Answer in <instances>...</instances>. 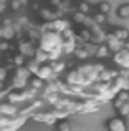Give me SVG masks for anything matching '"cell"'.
I'll list each match as a JSON object with an SVG mask.
<instances>
[{
  "instance_id": "1",
  "label": "cell",
  "mask_w": 129,
  "mask_h": 131,
  "mask_svg": "<svg viewBox=\"0 0 129 131\" xmlns=\"http://www.w3.org/2000/svg\"><path fill=\"white\" fill-rule=\"evenodd\" d=\"M38 44H40V48H42V49L51 51V49H55V48H61L63 40H61V34L59 32H55V30H46V32H42Z\"/></svg>"
},
{
  "instance_id": "2",
  "label": "cell",
  "mask_w": 129,
  "mask_h": 131,
  "mask_svg": "<svg viewBox=\"0 0 129 131\" xmlns=\"http://www.w3.org/2000/svg\"><path fill=\"white\" fill-rule=\"evenodd\" d=\"M30 72L27 70V67H15V74H13V80H11V89H23L27 84H29V78H30Z\"/></svg>"
},
{
  "instance_id": "3",
  "label": "cell",
  "mask_w": 129,
  "mask_h": 131,
  "mask_svg": "<svg viewBox=\"0 0 129 131\" xmlns=\"http://www.w3.org/2000/svg\"><path fill=\"white\" fill-rule=\"evenodd\" d=\"M103 105L95 99H84V101H78L76 103V114H95L99 112Z\"/></svg>"
},
{
  "instance_id": "4",
  "label": "cell",
  "mask_w": 129,
  "mask_h": 131,
  "mask_svg": "<svg viewBox=\"0 0 129 131\" xmlns=\"http://www.w3.org/2000/svg\"><path fill=\"white\" fill-rule=\"evenodd\" d=\"M103 69H104V67L101 65V63H93V65L86 63V65H80L76 70L84 76V78H89L91 82H97V76H99V72L103 70Z\"/></svg>"
},
{
  "instance_id": "5",
  "label": "cell",
  "mask_w": 129,
  "mask_h": 131,
  "mask_svg": "<svg viewBox=\"0 0 129 131\" xmlns=\"http://www.w3.org/2000/svg\"><path fill=\"white\" fill-rule=\"evenodd\" d=\"M104 44H106V48H108L112 53L118 51V49H122V48H129L127 40H120V38H116L112 32H106V36H104Z\"/></svg>"
},
{
  "instance_id": "6",
  "label": "cell",
  "mask_w": 129,
  "mask_h": 131,
  "mask_svg": "<svg viewBox=\"0 0 129 131\" xmlns=\"http://www.w3.org/2000/svg\"><path fill=\"white\" fill-rule=\"evenodd\" d=\"M34 76H38L42 82H50V80H55V78H59V76L55 74V72L51 70V67H50V63H42V65L38 67V70H36V74Z\"/></svg>"
},
{
  "instance_id": "7",
  "label": "cell",
  "mask_w": 129,
  "mask_h": 131,
  "mask_svg": "<svg viewBox=\"0 0 129 131\" xmlns=\"http://www.w3.org/2000/svg\"><path fill=\"white\" fill-rule=\"evenodd\" d=\"M17 112H19V105H13V103L6 101V99L0 101V114H2V116L13 118V116H17Z\"/></svg>"
},
{
  "instance_id": "8",
  "label": "cell",
  "mask_w": 129,
  "mask_h": 131,
  "mask_svg": "<svg viewBox=\"0 0 129 131\" xmlns=\"http://www.w3.org/2000/svg\"><path fill=\"white\" fill-rule=\"evenodd\" d=\"M29 118H32L34 122H42V124H48V125L57 124V120H55V116L51 114V110H48V112H36V110H34L32 114L29 116Z\"/></svg>"
},
{
  "instance_id": "9",
  "label": "cell",
  "mask_w": 129,
  "mask_h": 131,
  "mask_svg": "<svg viewBox=\"0 0 129 131\" xmlns=\"http://www.w3.org/2000/svg\"><path fill=\"white\" fill-rule=\"evenodd\" d=\"M114 63H116L120 69H127L129 67V49L122 48L118 51H114Z\"/></svg>"
},
{
  "instance_id": "10",
  "label": "cell",
  "mask_w": 129,
  "mask_h": 131,
  "mask_svg": "<svg viewBox=\"0 0 129 131\" xmlns=\"http://www.w3.org/2000/svg\"><path fill=\"white\" fill-rule=\"evenodd\" d=\"M106 127H108L110 131H125L127 124H125L123 118H110L108 122H106Z\"/></svg>"
},
{
  "instance_id": "11",
  "label": "cell",
  "mask_w": 129,
  "mask_h": 131,
  "mask_svg": "<svg viewBox=\"0 0 129 131\" xmlns=\"http://www.w3.org/2000/svg\"><path fill=\"white\" fill-rule=\"evenodd\" d=\"M34 49H36V48H34V44L29 42V40H21V42H19V53H21V55H25L27 59L34 55Z\"/></svg>"
},
{
  "instance_id": "12",
  "label": "cell",
  "mask_w": 129,
  "mask_h": 131,
  "mask_svg": "<svg viewBox=\"0 0 129 131\" xmlns=\"http://www.w3.org/2000/svg\"><path fill=\"white\" fill-rule=\"evenodd\" d=\"M0 38L2 40L15 38V27H13V23H4L2 27H0Z\"/></svg>"
},
{
  "instance_id": "13",
  "label": "cell",
  "mask_w": 129,
  "mask_h": 131,
  "mask_svg": "<svg viewBox=\"0 0 129 131\" xmlns=\"http://www.w3.org/2000/svg\"><path fill=\"white\" fill-rule=\"evenodd\" d=\"M25 30H27V40H29V42H32V44H36L38 40H40V36H42V30H40V27L30 25L29 29H25Z\"/></svg>"
},
{
  "instance_id": "14",
  "label": "cell",
  "mask_w": 129,
  "mask_h": 131,
  "mask_svg": "<svg viewBox=\"0 0 129 131\" xmlns=\"http://www.w3.org/2000/svg\"><path fill=\"white\" fill-rule=\"evenodd\" d=\"M65 82L68 85H82V74H80L78 70H70L68 74H66Z\"/></svg>"
},
{
  "instance_id": "15",
  "label": "cell",
  "mask_w": 129,
  "mask_h": 131,
  "mask_svg": "<svg viewBox=\"0 0 129 131\" xmlns=\"http://www.w3.org/2000/svg\"><path fill=\"white\" fill-rule=\"evenodd\" d=\"M93 55H95L97 59H106V57H110V49L106 48V44H104V42H101V44H97L95 53H93Z\"/></svg>"
},
{
  "instance_id": "16",
  "label": "cell",
  "mask_w": 129,
  "mask_h": 131,
  "mask_svg": "<svg viewBox=\"0 0 129 131\" xmlns=\"http://www.w3.org/2000/svg\"><path fill=\"white\" fill-rule=\"evenodd\" d=\"M50 67H51V70L55 72L57 76H59V74H63V72L66 70V63H65V61H61V59L50 61Z\"/></svg>"
},
{
  "instance_id": "17",
  "label": "cell",
  "mask_w": 129,
  "mask_h": 131,
  "mask_svg": "<svg viewBox=\"0 0 129 131\" xmlns=\"http://www.w3.org/2000/svg\"><path fill=\"white\" fill-rule=\"evenodd\" d=\"M40 17H42L44 21H53L55 17H59L57 15V12L55 10H51V8H40Z\"/></svg>"
},
{
  "instance_id": "18",
  "label": "cell",
  "mask_w": 129,
  "mask_h": 131,
  "mask_svg": "<svg viewBox=\"0 0 129 131\" xmlns=\"http://www.w3.org/2000/svg\"><path fill=\"white\" fill-rule=\"evenodd\" d=\"M72 55H76L80 61H86V59H89V57H91L89 53H87V49L84 48V44H78V46H76V49L72 51Z\"/></svg>"
},
{
  "instance_id": "19",
  "label": "cell",
  "mask_w": 129,
  "mask_h": 131,
  "mask_svg": "<svg viewBox=\"0 0 129 131\" xmlns=\"http://www.w3.org/2000/svg\"><path fill=\"white\" fill-rule=\"evenodd\" d=\"M34 59H36L40 65H42V63H50V57H48V51L46 49H42V48H36L34 49Z\"/></svg>"
},
{
  "instance_id": "20",
  "label": "cell",
  "mask_w": 129,
  "mask_h": 131,
  "mask_svg": "<svg viewBox=\"0 0 129 131\" xmlns=\"http://www.w3.org/2000/svg\"><path fill=\"white\" fill-rule=\"evenodd\" d=\"M76 42L82 44V42H91V30L87 29V27H84L82 30H80V34H76Z\"/></svg>"
},
{
  "instance_id": "21",
  "label": "cell",
  "mask_w": 129,
  "mask_h": 131,
  "mask_svg": "<svg viewBox=\"0 0 129 131\" xmlns=\"http://www.w3.org/2000/svg\"><path fill=\"white\" fill-rule=\"evenodd\" d=\"M51 114L55 116V120H57V122H59V120H66V118L70 116L66 110H63V108H55V106H51Z\"/></svg>"
},
{
  "instance_id": "22",
  "label": "cell",
  "mask_w": 129,
  "mask_h": 131,
  "mask_svg": "<svg viewBox=\"0 0 129 131\" xmlns=\"http://www.w3.org/2000/svg\"><path fill=\"white\" fill-rule=\"evenodd\" d=\"M118 17L120 19H123V21H127V17H129V4H122V6L118 8Z\"/></svg>"
},
{
  "instance_id": "23",
  "label": "cell",
  "mask_w": 129,
  "mask_h": 131,
  "mask_svg": "<svg viewBox=\"0 0 129 131\" xmlns=\"http://www.w3.org/2000/svg\"><path fill=\"white\" fill-rule=\"evenodd\" d=\"M76 10H78V12H82V13H86V15H89V13H91V4L84 0V2H80V4H78Z\"/></svg>"
},
{
  "instance_id": "24",
  "label": "cell",
  "mask_w": 129,
  "mask_h": 131,
  "mask_svg": "<svg viewBox=\"0 0 129 131\" xmlns=\"http://www.w3.org/2000/svg\"><path fill=\"white\" fill-rule=\"evenodd\" d=\"M93 21H95L97 25H106L108 23V15H104V13H95V17H93Z\"/></svg>"
},
{
  "instance_id": "25",
  "label": "cell",
  "mask_w": 129,
  "mask_h": 131,
  "mask_svg": "<svg viewBox=\"0 0 129 131\" xmlns=\"http://www.w3.org/2000/svg\"><path fill=\"white\" fill-rule=\"evenodd\" d=\"M25 61H27V57H25V55H21V53H17V55L11 59V65H13V67H23V65H25Z\"/></svg>"
},
{
  "instance_id": "26",
  "label": "cell",
  "mask_w": 129,
  "mask_h": 131,
  "mask_svg": "<svg viewBox=\"0 0 129 131\" xmlns=\"http://www.w3.org/2000/svg\"><path fill=\"white\" fill-rule=\"evenodd\" d=\"M116 110L120 112V116L127 118V114H129V101H127V103H122L120 106H116Z\"/></svg>"
},
{
  "instance_id": "27",
  "label": "cell",
  "mask_w": 129,
  "mask_h": 131,
  "mask_svg": "<svg viewBox=\"0 0 129 131\" xmlns=\"http://www.w3.org/2000/svg\"><path fill=\"white\" fill-rule=\"evenodd\" d=\"M112 34L116 36V38H120V40H127V36H129V32H127V27H125V29H116Z\"/></svg>"
},
{
  "instance_id": "28",
  "label": "cell",
  "mask_w": 129,
  "mask_h": 131,
  "mask_svg": "<svg viewBox=\"0 0 129 131\" xmlns=\"http://www.w3.org/2000/svg\"><path fill=\"white\" fill-rule=\"evenodd\" d=\"M99 12L104 13V15H110V12H112V6H110V2H101V4H99Z\"/></svg>"
},
{
  "instance_id": "29",
  "label": "cell",
  "mask_w": 129,
  "mask_h": 131,
  "mask_svg": "<svg viewBox=\"0 0 129 131\" xmlns=\"http://www.w3.org/2000/svg\"><path fill=\"white\" fill-rule=\"evenodd\" d=\"M10 49H11L10 40H2V42H0V53H4V51H10Z\"/></svg>"
},
{
  "instance_id": "30",
  "label": "cell",
  "mask_w": 129,
  "mask_h": 131,
  "mask_svg": "<svg viewBox=\"0 0 129 131\" xmlns=\"http://www.w3.org/2000/svg\"><path fill=\"white\" fill-rule=\"evenodd\" d=\"M21 0H10V10H13V12H19L21 10Z\"/></svg>"
},
{
  "instance_id": "31",
  "label": "cell",
  "mask_w": 129,
  "mask_h": 131,
  "mask_svg": "<svg viewBox=\"0 0 129 131\" xmlns=\"http://www.w3.org/2000/svg\"><path fill=\"white\" fill-rule=\"evenodd\" d=\"M57 127H59L61 131H68L70 127H72V125H70V124H68V122H66V120H63V122H61L59 125H57Z\"/></svg>"
},
{
  "instance_id": "32",
  "label": "cell",
  "mask_w": 129,
  "mask_h": 131,
  "mask_svg": "<svg viewBox=\"0 0 129 131\" xmlns=\"http://www.w3.org/2000/svg\"><path fill=\"white\" fill-rule=\"evenodd\" d=\"M61 2H63V0H48V4H50L51 10H57V8L61 6Z\"/></svg>"
},
{
  "instance_id": "33",
  "label": "cell",
  "mask_w": 129,
  "mask_h": 131,
  "mask_svg": "<svg viewBox=\"0 0 129 131\" xmlns=\"http://www.w3.org/2000/svg\"><path fill=\"white\" fill-rule=\"evenodd\" d=\"M8 78V69H4V67H0V82H4V80Z\"/></svg>"
},
{
  "instance_id": "34",
  "label": "cell",
  "mask_w": 129,
  "mask_h": 131,
  "mask_svg": "<svg viewBox=\"0 0 129 131\" xmlns=\"http://www.w3.org/2000/svg\"><path fill=\"white\" fill-rule=\"evenodd\" d=\"M30 8H32V10H40V4L34 2V4H30Z\"/></svg>"
}]
</instances>
